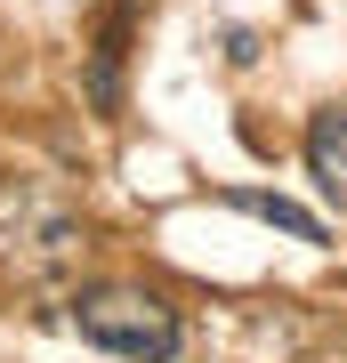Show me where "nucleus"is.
<instances>
[{"label":"nucleus","mask_w":347,"mask_h":363,"mask_svg":"<svg viewBox=\"0 0 347 363\" xmlns=\"http://www.w3.org/2000/svg\"><path fill=\"white\" fill-rule=\"evenodd\" d=\"M121 57H129V0L105 16V33H97V65H89V105L97 113H121Z\"/></svg>","instance_id":"obj_4"},{"label":"nucleus","mask_w":347,"mask_h":363,"mask_svg":"<svg viewBox=\"0 0 347 363\" xmlns=\"http://www.w3.org/2000/svg\"><path fill=\"white\" fill-rule=\"evenodd\" d=\"M73 331L89 339V347L121 355V363H170L186 347L178 307H170L162 291H145V283H97V291H81L73 298Z\"/></svg>","instance_id":"obj_1"},{"label":"nucleus","mask_w":347,"mask_h":363,"mask_svg":"<svg viewBox=\"0 0 347 363\" xmlns=\"http://www.w3.org/2000/svg\"><path fill=\"white\" fill-rule=\"evenodd\" d=\"M226 202H234V210H250V218H267V226H283L291 242H331L315 210H299V202H283V194H258V186H226Z\"/></svg>","instance_id":"obj_5"},{"label":"nucleus","mask_w":347,"mask_h":363,"mask_svg":"<svg viewBox=\"0 0 347 363\" xmlns=\"http://www.w3.org/2000/svg\"><path fill=\"white\" fill-rule=\"evenodd\" d=\"M307 178L323 186V202L347 210V105H323L307 121Z\"/></svg>","instance_id":"obj_3"},{"label":"nucleus","mask_w":347,"mask_h":363,"mask_svg":"<svg viewBox=\"0 0 347 363\" xmlns=\"http://www.w3.org/2000/svg\"><path fill=\"white\" fill-rule=\"evenodd\" d=\"M81 250V210L40 178H16L0 186V259H9L25 283H49V274L73 267Z\"/></svg>","instance_id":"obj_2"}]
</instances>
